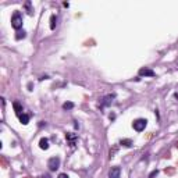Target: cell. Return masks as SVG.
Wrapping results in <instances>:
<instances>
[{"instance_id": "6da1fadb", "label": "cell", "mask_w": 178, "mask_h": 178, "mask_svg": "<svg viewBox=\"0 0 178 178\" xmlns=\"http://www.w3.org/2000/svg\"><path fill=\"white\" fill-rule=\"evenodd\" d=\"M11 27L17 29V31H21L23 28V16L20 11H16L13 16H11Z\"/></svg>"}, {"instance_id": "7a4b0ae2", "label": "cell", "mask_w": 178, "mask_h": 178, "mask_svg": "<svg viewBox=\"0 0 178 178\" xmlns=\"http://www.w3.org/2000/svg\"><path fill=\"white\" fill-rule=\"evenodd\" d=\"M146 125H147V121L145 120V118H138V120H135L134 123H132V127H134V130L135 131H143L145 128H146Z\"/></svg>"}, {"instance_id": "3957f363", "label": "cell", "mask_w": 178, "mask_h": 178, "mask_svg": "<svg viewBox=\"0 0 178 178\" xmlns=\"http://www.w3.org/2000/svg\"><path fill=\"white\" fill-rule=\"evenodd\" d=\"M47 167L50 171H56L59 167H60V157L54 156V157H50L49 162H47Z\"/></svg>"}, {"instance_id": "277c9868", "label": "cell", "mask_w": 178, "mask_h": 178, "mask_svg": "<svg viewBox=\"0 0 178 178\" xmlns=\"http://www.w3.org/2000/svg\"><path fill=\"white\" fill-rule=\"evenodd\" d=\"M114 98H116L114 93H113V95H107V96H104V98L100 100V103H99V107L104 108V107H107V106H110V104L113 103V100H114Z\"/></svg>"}, {"instance_id": "5b68a950", "label": "cell", "mask_w": 178, "mask_h": 178, "mask_svg": "<svg viewBox=\"0 0 178 178\" xmlns=\"http://www.w3.org/2000/svg\"><path fill=\"white\" fill-rule=\"evenodd\" d=\"M139 75L140 77H155L156 72L153 70H150V68H140Z\"/></svg>"}, {"instance_id": "8992f818", "label": "cell", "mask_w": 178, "mask_h": 178, "mask_svg": "<svg viewBox=\"0 0 178 178\" xmlns=\"http://www.w3.org/2000/svg\"><path fill=\"white\" fill-rule=\"evenodd\" d=\"M121 175V168L120 167H113L108 173V178H120Z\"/></svg>"}, {"instance_id": "52a82bcc", "label": "cell", "mask_w": 178, "mask_h": 178, "mask_svg": "<svg viewBox=\"0 0 178 178\" xmlns=\"http://www.w3.org/2000/svg\"><path fill=\"white\" fill-rule=\"evenodd\" d=\"M65 139L70 142V146H75V142H77V135H75V134H71V132H68V134H65Z\"/></svg>"}, {"instance_id": "ba28073f", "label": "cell", "mask_w": 178, "mask_h": 178, "mask_svg": "<svg viewBox=\"0 0 178 178\" xmlns=\"http://www.w3.org/2000/svg\"><path fill=\"white\" fill-rule=\"evenodd\" d=\"M13 107H14V111H16V114L18 117L21 116V114H24L23 111V106H21V104H20V103H18V102H14V103H13Z\"/></svg>"}, {"instance_id": "9c48e42d", "label": "cell", "mask_w": 178, "mask_h": 178, "mask_svg": "<svg viewBox=\"0 0 178 178\" xmlns=\"http://www.w3.org/2000/svg\"><path fill=\"white\" fill-rule=\"evenodd\" d=\"M39 147L43 149V150H47L49 149V139L47 138H42V139L39 140Z\"/></svg>"}, {"instance_id": "30bf717a", "label": "cell", "mask_w": 178, "mask_h": 178, "mask_svg": "<svg viewBox=\"0 0 178 178\" xmlns=\"http://www.w3.org/2000/svg\"><path fill=\"white\" fill-rule=\"evenodd\" d=\"M20 121H21V124L27 125L29 123V116H28V114H21V116H20Z\"/></svg>"}, {"instance_id": "8fae6325", "label": "cell", "mask_w": 178, "mask_h": 178, "mask_svg": "<svg viewBox=\"0 0 178 178\" xmlns=\"http://www.w3.org/2000/svg\"><path fill=\"white\" fill-rule=\"evenodd\" d=\"M56 25H57V17L53 14V16L50 17V29H54Z\"/></svg>"}, {"instance_id": "7c38bea8", "label": "cell", "mask_w": 178, "mask_h": 178, "mask_svg": "<svg viewBox=\"0 0 178 178\" xmlns=\"http://www.w3.org/2000/svg\"><path fill=\"white\" fill-rule=\"evenodd\" d=\"M63 108H64V110H71V108H74V103H72V102H65V103L63 104Z\"/></svg>"}, {"instance_id": "4fadbf2b", "label": "cell", "mask_w": 178, "mask_h": 178, "mask_svg": "<svg viewBox=\"0 0 178 178\" xmlns=\"http://www.w3.org/2000/svg\"><path fill=\"white\" fill-rule=\"evenodd\" d=\"M121 145H124L125 147H131L132 146V140L131 139H121V142H120Z\"/></svg>"}, {"instance_id": "5bb4252c", "label": "cell", "mask_w": 178, "mask_h": 178, "mask_svg": "<svg viewBox=\"0 0 178 178\" xmlns=\"http://www.w3.org/2000/svg\"><path fill=\"white\" fill-rule=\"evenodd\" d=\"M25 38V31H17V35H16V39L20 40V39H24Z\"/></svg>"}, {"instance_id": "9a60e30c", "label": "cell", "mask_w": 178, "mask_h": 178, "mask_svg": "<svg viewBox=\"0 0 178 178\" xmlns=\"http://www.w3.org/2000/svg\"><path fill=\"white\" fill-rule=\"evenodd\" d=\"M25 7H27V10H28V13H29V14H32V8H31V3H29V1H27V3H25Z\"/></svg>"}, {"instance_id": "2e32d148", "label": "cell", "mask_w": 178, "mask_h": 178, "mask_svg": "<svg viewBox=\"0 0 178 178\" xmlns=\"http://www.w3.org/2000/svg\"><path fill=\"white\" fill-rule=\"evenodd\" d=\"M157 174H159V171H157V170L152 171V173H150V175H149V178H155L156 175H157Z\"/></svg>"}, {"instance_id": "e0dca14e", "label": "cell", "mask_w": 178, "mask_h": 178, "mask_svg": "<svg viewBox=\"0 0 178 178\" xmlns=\"http://www.w3.org/2000/svg\"><path fill=\"white\" fill-rule=\"evenodd\" d=\"M59 178H68V175H67V174H64V173H63V174H60V175H59Z\"/></svg>"}, {"instance_id": "ac0fdd59", "label": "cell", "mask_w": 178, "mask_h": 178, "mask_svg": "<svg viewBox=\"0 0 178 178\" xmlns=\"http://www.w3.org/2000/svg\"><path fill=\"white\" fill-rule=\"evenodd\" d=\"M42 178H52V177H50L49 174H45V175H43V177H42Z\"/></svg>"}]
</instances>
